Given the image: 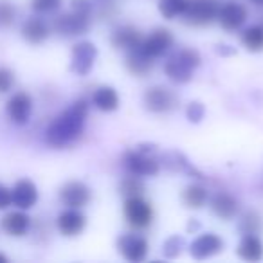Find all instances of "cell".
<instances>
[{"label": "cell", "instance_id": "obj_22", "mask_svg": "<svg viewBox=\"0 0 263 263\" xmlns=\"http://www.w3.org/2000/svg\"><path fill=\"white\" fill-rule=\"evenodd\" d=\"M126 69L130 70L134 76H146V74L154 69V58L146 56L139 47L132 49L126 54Z\"/></svg>", "mask_w": 263, "mask_h": 263}, {"label": "cell", "instance_id": "obj_23", "mask_svg": "<svg viewBox=\"0 0 263 263\" xmlns=\"http://www.w3.org/2000/svg\"><path fill=\"white\" fill-rule=\"evenodd\" d=\"M92 103L101 112H114V110L119 108V96H117L116 88L99 87L92 94Z\"/></svg>", "mask_w": 263, "mask_h": 263}, {"label": "cell", "instance_id": "obj_21", "mask_svg": "<svg viewBox=\"0 0 263 263\" xmlns=\"http://www.w3.org/2000/svg\"><path fill=\"white\" fill-rule=\"evenodd\" d=\"M236 252L245 261H259L263 258V243L258 234H243Z\"/></svg>", "mask_w": 263, "mask_h": 263}, {"label": "cell", "instance_id": "obj_8", "mask_svg": "<svg viewBox=\"0 0 263 263\" xmlns=\"http://www.w3.org/2000/svg\"><path fill=\"white\" fill-rule=\"evenodd\" d=\"M148 240L139 234H123V236L117 240V251L123 256L126 261L132 263H139L144 261L148 256Z\"/></svg>", "mask_w": 263, "mask_h": 263}, {"label": "cell", "instance_id": "obj_18", "mask_svg": "<svg viewBox=\"0 0 263 263\" xmlns=\"http://www.w3.org/2000/svg\"><path fill=\"white\" fill-rule=\"evenodd\" d=\"M29 227H31V218L27 213H24V209L11 211L2 218V229H4L9 236H15V238L26 236Z\"/></svg>", "mask_w": 263, "mask_h": 263}, {"label": "cell", "instance_id": "obj_14", "mask_svg": "<svg viewBox=\"0 0 263 263\" xmlns=\"http://www.w3.org/2000/svg\"><path fill=\"white\" fill-rule=\"evenodd\" d=\"M56 226H58V231L63 234V236L74 238V236H78V234L83 233L85 226H87V218H85V215L80 211V209L67 208L65 211L58 215Z\"/></svg>", "mask_w": 263, "mask_h": 263}, {"label": "cell", "instance_id": "obj_37", "mask_svg": "<svg viewBox=\"0 0 263 263\" xmlns=\"http://www.w3.org/2000/svg\"><path fill=\"white\" fill-rule=\"evenodd\" d=\"M251 2H254V4H258V6L263 4V0H251Z\"/></svg>", "mask_w": 263, "mask_h": 263}, {"label": "cell", "instance_id": "obj_2", "mask_svg": "<svg viewBox=\"0 0 263 263\" xmlns=\"http://www.w3.org/2000/svg\"><path fill=\"white\" fill-rule=\"evenodd\" d=\"M92 4L88 0H72L70 11L60 15L54 20V31L62 36L85 34L90 27Z\"/></svg>", "mask_w": 263, "mask_h": 263}, {"label": "cell", "instance_id": "obj_12", "mask_svg": "<svg viewBox=\"0 0 263 263\" xmlns=\"http://www.w3.org/2000/svg\"><path fill=\"white\" fill-rule=\"evenodd\" d=\"M216 20L226 31H236L247 22V8L229 0V2H226V4H222L218 8Z\"/></svg>", "mask_w": 263, "mask_h": 263}, {"label": "cell", "instance_id": "obj_13", "mask_svg": "<svg viewBox=\"0 0 263 263\" xmlns=\"http://www.w3.org/2000/svg\"><path fill=\"white\" fill-rule=\"evenodd\" d=\"M60 200L67 208L81 209L90 202V190L87 184L80 182V180H70V182L63 184L60 190Z\"/></svg>", "mask_w": 263, "mask_h": 263}, {"label": "cell", "instance_id": "obj_10", "mask_svg": "<svg viewBox=\"0 0 263 263\" xmlns=\"http://www.w3.org/2000/svg\"><path fill=\"white\" fill-rule=\"evenodd\" d=\"M173 45V34L170 33L164 27H159V29L152 31L146 38H143V44L139 45V49L150 58H161L162 54L172 49Z\"/></svg>", "mask_w": 263, "mask_h": 263}, {"label": "cell", "instance_id": "obj_3", "mask_svg": "<svg viewBox=\"0 0 263 263\" xmlns=\"http://www.w3.org/2000/svg\"><path fill=\"white\" fill-rule=\"evenodd\" d=\"M198 65H200V54L195 49H180L164 63V72L173 83H187Z\"/></svg>", "mask_w": 263, "mask_h": 263}, {"label": "cell", "instance_id": "obj_16", "mask_svg": "<svg viewBox=\"0 0 263 263\" xmlns=\"http://www.w3.org/2000/svg\"><path fill=\"white\" fill-rule=\"evenodd\" d=\"M223 249V241L220 236H216L215 233H205L200 234L197 240L191 243L190 252L195 259H208L211 256L218 254Z\"/></svg>", "mask_w": 263, "mask_h": 263}, {"label": "cell", "instance_id": "obj_33", "mask_svg": "<svg viewBox=\"0 0 263 263\" xmlns=\"http://www.w3.org/2000/svg\"><path fill=\"white\" fill-rule=\"evenodd\" d=\"M186 116H187V119H190L191 123H200V121L204 119V116H205L204 105H202L200 101L190 103V106H187V110H186Z\"/></svg>", "mask_w": 263, "mask_h": 263}, {"label": "cell", "instance_id": "obj_27", "mask_svg": "<svg viewBox=\"0 0 263 263\" xmlns=\"http://www.w3.org/2000/svg\"><path fill=\"white\" fill-rule=\"evenodd\" d=\"M119 193L123 195L124 198L143 197V195H144V184H143V180H141L137 175L124 177V179L121 180V184H119Z\"/></svg>", "mask_w": 263, "mask_h": 263}, {"label": "cell", "instance_id": "obj_15", "mask_svg": "<svg viewBox=\"0 0 263 263\" xmlns=\"http://www.w3.org/2000/svg\"><path fill=\"white\" fill-rule=\"evenodd\" d=\"M38 202V187L33 180L22 179L13 186L11 190V204L18 209H27L34 208Z\"/></svg>", "mask_w": 263, "mask_h": 263}, {"label": "cell", "instance_id": "obj_34", "mask_svg": "<svg viewBox=\"0 0 263 263\" xmlns=\"http://www.w3.org/2000/svg\"><path fill=\"white\" fill-rule=\"evenodd\" d=\"M11 205V190L0 184V209H8Z\"/></svg>", "mask_w": 263, "mask_h": 263}, {"label": "cell", "instance_id": "obj_36", "mask_svg": "<svg viewBox=\"0 0 263 263\" xmlns=\"http://www.w3.org/2000/svg\"><path fill=\"white\" fill-rule=\"evenodd\" d=\"M0 263H8V256L0 254Z\"/></svg>", "mask_w": 263, "mask_h": 263}, {"label": "cell", "instance_id": "obj_29", "mask_svg": "<svg viewBox=\"0 0 263 263\" xmlns=\"http://www.w3.org/2000/svg\"><path fill=\"white\" fill-rule=\"evenodd\" d=\"M182 247H184V238L175 234V236H170L168 240L164 241L162 245V254L166 258H177V256L182 252Z\"/></svg>", "mask_w": 263, "mask_h": 263}, {"label": "cell", "instance_id": "obj_35", "mask_svg": "<svg viewBox=\"0 0 263 263\" xmlns=\"http://www.w3.org/2000/svg\"><path fill=\"white\" fill-rule=\"evenodd\" d=\"M191 229H198V222H190V226H187V231H191Z\"/></svg>", "mask_w": 263, "mask_h": 263}, {"label": "cell", "instance_id": "obj_32", "mask_svg": "<svg viewBox=\"0 0 263 263\" xmlns=\"http://www.w3.org/2000/svg\"><path fill=\"white\" fill-rule=\"evenodd\" d=\"M15 87V72L8 67H0V94H8Z\"/></svg>", "mask_w": 263, "mask_h": 263}, {"label": "cell", "instance_id": "obj_9", "mask_svg": "<svg viewBox=\"0 0 263 263\" xmlns=\"http://www.w3.org/2000/svg\"><path fill=\"white\" fill-rule=\"evenodd\" d=\"M144 105L150 112L162 114L175 108L179 105V98L173 90L157 85V87H152L144 92Z\"/></svg>", "mask_w": 263, "mask_h": 263}, {"label": "cell", "instance_id": "obj_1", "mask_svg": "<svg viewBox=\"0 0 263 263\" xmlns=\"http://www.w3.org/2000/svg\"><path fill=\"white\" fill-rule=\"evenodd\" d=\"M88 116V103L78 99L67 110H63L56 119L49 124L45 132V141L52 148H67L83 134L85 121Z\"/></svg>", "mask_w": 263, "mask_h": 263}, {"label": "cell", "instance_id": "obj_28", "mask_svg": "<svg viewBox=\"0 0 263 263\" xmlns=\"http://www.w3.org/2000/svg\"><path fill=\"white\" fill-rule=\"evenodd\" d=\"M186 4L187 0H159V13L166 20H173L177 16H182Z\"/></svg>", "mask_w": 263, "mask_h": 263}, {"label": "cell", "instance_id": "obj_6", "mask_svg": "<svg viewBox=\"0 0 263 263\" xmlns=\"http://www.w3.org/2000/svg\"><path fill=\"white\" fill-rule=\"evenodd\" d=\"M123 162H124V168L132 175H137V177H154L161 170L157 159L152 157L148 152L139 150V148L126 152L123 157Z\"/></svg>", "mask_w": 263, "mask_h": 263}, {"label": "cell", "instance_id": "obj_24", "mask_svg": "<svg viewBox=\"0 0 263 263\" xmlns=\"http://www.w3.org/2000/svg\"><path fill=\"white\" fill-rule=\"evenodd\" d=\"M208 190L200 184H190V186L184 190L182 200L184 204L190 209H202L208 202Z\"/></svg>", "mask_w": 263, "mask_h": 263}, {"label": "cell", "instance_id": "obj_19", "mask_svg": "<svg viewBox=\"0 0 263 263\" xmlns=\"http://www.w3.org/2000/svg\"><path fill=\"white\" fill-rule=\"evenodd\" d=\"M20 33H22V38L27 44L38 45L47 40L49 34H51V29H49V26L42 18L31 16V18H27L26 22L22 24V31H20Z\"/></svg>", "mask_w": 263, "mask_h": 263}, {"label": "cell", "instance_id": "obj_17", "mask_svg": "<svg viewBox=\"0 0 263 263\" xmlns=\"http://www.w3.org/2000/svg\"><path fill=\"white\" fill-rule=\"evenodd\" d=\"M143 34L139 29H136L134 26H123L117 27L112 33V45L116 49H123V51H132V49H137L143 44Z\"/></svg>", "mask_w": 263, "mask_h": 263}, {"label": "cell", "instance_id": "obj_25", "mask_svg": "<svg viewBox=\"0 0 263 263\" xmlns=\"http://www.w3.org/2000/svg\"><path fill=\"white\" fill-rule=\"evenodd\" d=\"M241 44L247 51L261 52L263 51V26H251L241 33Z\"/></svg>", "mask_w": 263, "mask_h": 263}, {"label": "cell", "instance_id": "obj_5", "mask_svg": "<svg viewBox=\"0 0 263 263\" xmlns=\"http://www.w3.org/2000/svg\"><path fill=\"white\" fill-rule=\"evenodd\" d=\"M218 8L220 6L216 0H187L182 16L190 26L204 27L216 20Z\"/></svg>", "mask_w": 263, "mask_h": 263}, {"label": "cell", "instance_id": "obj_20", "mask_svg": "<svg viewBox=\"0 0 263 263\" xmlns=\"http://www.w3.org/2000/svg\"><path fill=\"white\" fill-rule=\"evenodd\" d=\"M211 209L218 218L222 220H233L240 213V204L238 200L229 193H216L211 198Z\"/></svg>", "mask_w": 263, "mask_h": 263}, {"label": "cell", "instance_id": "obj_31", "mask_svg": "<svg viewBox=\"0 0 263 263\" xmlns=\"http://www.w3.org/2000/svg\"><path fill=\"white\" fill-rule=\"evenodd\" d=\"M60 6H62V0H33V2H31V8H33V11L40 13V15L56 11Z\"/></svg>", "mask_w": 263, "mask_h": 263}, {"label": "cell", "instance_id": "obj_11", "mask_svg": "<svg viewBox=\"0 0 263 263\" xmlns=\"http://www.w3.org/2000/svg\"><path fill=\"white\" fill-rule=\"evenodd\" d=\"M6 112L11 123L24 126L29 123L31 114H33V98L27 92H16L9 98L8 105H6Z\"/></svg>", "mask_w": 263, "mask_h": 263}, {"label": "cell", "instance_id": "obj_4", "mask_svg": "<svg viewBox=\"0 0 263 263\" xmlns=\"http://www.w3.org/2000/svg\"><path fill=\"white\" fill-rule=\"evenodd\" d=\"M124 218H126L128 226L134 227L137 231L148 229L154 222V208L148 200L143 197H130L124 200Z\"/></svg>", "mask_w": 263, "mask_h": 263}, {"label": "cell", "instance_id": "obj_30", "mask_svg": "<svg viewBox=\"0 0 263 263\" xmlns=\"http://www.w3.org/2000/svg\"><path fill=\"white\" fill-rule=\"evenodd\" d=\"M15 18H16V9L13 8L11 2H8V0H0V29L13 26Z\"/></svg>", "mask_w": 263, "mask_h": 263}, {"label": "cell", "instance_id": "obj_7", "mask_svg": "<svg viewBox=\"0 0 263 263\" xmlns=\"http://www.w3.org/2000/svg\"><path fill=\"white\" fill-rule=\"evenodd\" d=\"M98 58V47L92 42H80L72 47L70 54V70L76 76H87Z\"/></svg>", "mask_w": 263, "mask_h": 263}, {"label": "cell", "instance_id": "obj_26", "mask_svg": "<svg viewBox=\"0 0 263 263\" xmlns=\"http://www.w3.org/2000/svg\"><path fill=\"white\" fill-rule=\"evenodd\" d=\"M241 234H259L263 229V218L258 211H247L240 218V226H238Z\"/></svg>", "mask_w": 263, "mask_h": 263}]
</instances>
